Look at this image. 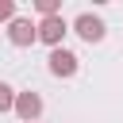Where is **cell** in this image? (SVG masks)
I'll list each match as a JSON object with an SVG mask.
<instances>
[{"instance_id":"obj_3","label":"cell","mask_w":123,"mask_h":123,"mask_svg":"<svg viewBox=\"0 0 123 123\" xmlns=\"http://www.w3.org/2000/svg\"><path fill=\"white\" fill-rule=\"evenodd\" d=\"M46 69H50L54 77H73V73L81 69V62H77V54H73V50L58 46V50H50V58H46Z\"/></svg>"},{"instance_id":"obj_6","label":"cell","mask_w":123,"mask_h":123,"mask_svg":"<svg viewBox=\"0 0 123 123\" xmlns=\"http://www.w3.org/2000/svg\"><path fill=\"white\" fill-rule=\"evenodd\" d=\"M35 12H38L42 19H50V15H62V4H58V0H35Z\"/></svg>"},{"instance_id":"obj_2","label":"cell","mask_w":123,"mask_h":123,"mask_svg":"<svg viewBox=\"0 0 123 123\" xmlns=\"http://www.w3.org/2000/svg\"><path fill=\"white\" fill-rule=\"evenodd\" d=\"M69 31H77L85 42H104V35H108L104 19H100V15H92V12H81V15L73 19V27H69Z\"/></svg>"},{"instance_id":"obj_8","label":"cell","mask_w":123,"mask_h":123,"mask_svg":"<svg viewBox=\"0 0 123 123\" xmlns=\"http://www.w3.org/2000/svg\"><path fill=\"white\" fill-rule=\"evenodd\" d=\"M15 19V0H0V23H12Z\"/></svg>"},{"instance_id":"obj_1","label":"cell","mask_w":123,"mask_h":123,"mask_svg":"<svg viewBox=\"0 0 123 123\" xmlns=\"http://www.w3.org/2000/svg\"><path fill=\"white\" fill-rule=\"evenodd\" d=\"M35 31H38V42H46L50 50H58V46H62V38L69 35V23H65L62 15H50V19H38V23H35Z\"/></svg>"},{"instance_id":"obj_4","label":"cell","mask_w":123,"mask_h":123,"mask_svg":"<svg viewBox=\"0 0 123 123\" xmlns=\"http://www.w3.org/2000/svg\"><path fill=\"white\" fill-rule=\"evenodd\" d=\"M12 111L23 119V123H38V115H42V96L38 92H15V104H12Z\"/></svg>"},{"instance_id":"obj_5","label":"cell","mask_w":123,"mask_h":123,"mask_svg":"<svg viewBox=\"0 0 123 123\" xmlns=\"http://www.w3.org/2000/svg\"><path fill=\"white\" fill-rule=\"evenodd\" d=\"M8 42H12V46H31V42H38L35 23H31L27 15H15V19L8 23Z\"/></svg>"},{"instance_id":"obj_7","label":"cell","mask_w":123,"mask_h":123,"mask_svg":"<svg viewBox=\"0 0 123 123\" xmlns=\"http://www.w3.org/2000/svg\"><path fill=\"white\" fill-rule=\"evenodd\" d=\"M12 104H15V88H12L8 81H0V115L12 111Z\"/></svg>"}]
</instances>
